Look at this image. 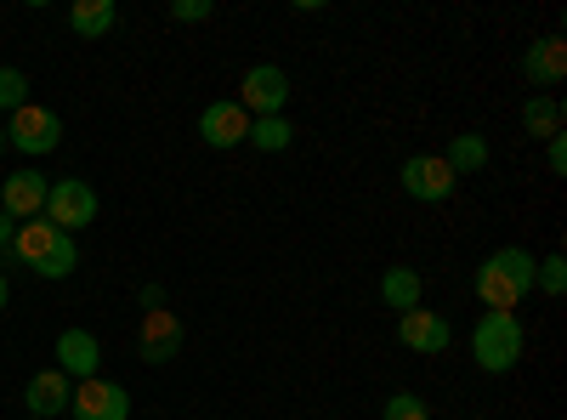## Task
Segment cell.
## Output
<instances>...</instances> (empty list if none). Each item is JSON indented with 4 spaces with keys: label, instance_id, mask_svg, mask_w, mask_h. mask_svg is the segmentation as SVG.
<instances>
[{
    "label": "cell",
    "instance_id": "cell-8",
    "mask_svg": "<svg viewBox=\"0 0 567 420\" xmlns=\"http://www.w3.org/2000/svg\"><path fill=\"white\" fill-rule=\"evenodd\" d=\"M125 414H131V392L120 381L91 376L69 392V420H125Z\"/></svg>",
    "mask_w": 567,
    "mask_h": 420
},
{
    "label": "cell",
    "instance_id": "cell-27",
    "mask_svg": "<svg viewBox=\"0 0 567 420\" xmlns=\"http://www.w3.org/2000/svg\"><path fill=\"white\" fill-rule=\"evenodd\" d=\"M12 239H18V222H12L7 211H0V256H7V250H12Z\"/></svg>",
    "mask_w": 567,
    "mask_h": 420
},
{
    "label": "cell",
    "instance_id": "cell-22",
    "mask_svg": "<svg viewBox=\"0 0 567 420\" xmlns=\"http://www.w3.org/2000/svg\"><path fill=\"white\" fill-rule=\"evenodd\" d=\"M23 103H29V74L23 69H0V109L18 114Z\"/></svg>",
    "mask_w": 567,
    "mask_h": 420
},
{
    "label": "cell",
    "instance_id": "cell-13",
    "mask_svg": "<svg viewBox=\"0 0 567 420\" xmlns=\"http://www.w3.org/2000/svg\"><path fill=\"white\" fill-rule=\"evenodd\" d=\"M97 363H103V341L91 336V330H80V324H74V330L58 336V369H63L69 381H91V376H97Z\"/></svg>",
    "mask_w": 567,
    "mask_h": 420
},
{
    "label": "cell",
    "instance_id": "cell-5",
    "mask_svg": "<svg viewBox=\"0 0 567 420\" xmlns=\"http://www.w3.org/2000/svg\"><path fill=\"white\" fill-rule=\"evenodd\" d=\"M239 103L250 120H267V114H284L290 109V74H284L278 63H256V69H245V80H239Z\"/></svg>",
    "mask_w": 567,
    "mask_h": 420
},
{
    "label": "cell",
    "instance_id": "cell-12",
    "mask_svg": "<svg viewBox=\"0 0 567 420\" xmlns=\"http://www.w3.org/2000/svg\"><path fill=\"white\" fill-rule=\"evenodd\" d=\"M199 136H205L210 148H239L245 136H250V114L233 103V98H221V103H210L199 114Z\"/></svg>",
    "mask_w": 567,
    "mask_h": 420
},
{
    "label": "cell",
    "instance_id": "cell-6",
    "mask_svg": "<svg viewBox=\"0 0 567 420\" xmlns=\"http://www.w3.org/2000/svg\"><path fill=\"white\" fill-rule=\"evenodd\" d=\"M398 182H403V194L420 199V205H443V199H454V188H460V176L443 165V154H414V160H403Z\"/></svg>",
    "mask_w": 567,
    "mask_h": 420
},
{
    "label": "cell",
    "instance_id": "cell-3",
    "mask_svg": "<svg viewBox=\"0 0 567 420\" xmlns=\"http://www.w3.org/2000/svg\"><path fill=\"white\" fill-rule=\"evenodd\" d=\"M528 352V330L516 313H483L477 330H471V358H477V369H488V376H511L516 363H523Z\"/></svg>",
    "mask_w": 567,
    "mask_h": 420
},
{
    "label": "cell",
    "instance_id": "cell-19",
    "mask_svg": "<svg viewBox=\"0 0 567 420\" xmlns=\"http://www.w3.org/2000/svg\"><path fill=\"white\" fill-rule=\"evenodd\" d=\"M114 23H120L114 0H74V7H69V29H74L80 40H103Z\"/></svg>",
    "mask_w": 567,
    "mask_h": 420
},
{
    "label": "cell",
    "instance_id": "cell-15",
    "mask_svg": "<svg viewBox=\"0 0 567 420\" xmlns=\"http://www.w3.org/2000/svg\"><path fill=\"white\" fill-rule=\"evenodd\" d=\"M69 392H74V381L52 363V369H40V376L23 387V403H29L40 420H63V414H69Z\"/></svg>",
    "mask_w": 567,
    "mask_h": 420
},
{
    "label": "cell",
    "instance_id": "cell-29",
    "mask_svg": "<svg viewBox=\"0 0 567 420\" xmlns=\"http://www.w3.org/2000/svg\"><path fill=\"white\" fill-rule=\"evenodd\" d=\"M0 148H7V131H0Z\"/></svg>",
    "mask_w": 567,
    "mask_h": 420
},
{
    "label": "cell",
    "instance_id": "cell-18",
    "mask_svg": "<svg viewBox=\"0 0 567 420\" xmlns=\"http://www.w3.org/2000/svg\"><path fill=\"white\" fill-rule=\"evenodd\" d=\"M443 165H449L454 176H477V171H488V136H483V131H460V136H449Z\"/></svg>",
    "mask_w": 567,
    "mask_h": 420
},
{
    "label": "cell",
    "instance_id": "cell-14",
    "mask_svg": "<svg viewBox=\"0 0 567 420\" xmlns=\"http://www.w3.org/2000/svg\"><path fill=\"white\" fill-rule=\"evenodd\" d=\"M523 74H528L539 91H556V85L567 80V40H561V34L534 40L528 52H523Z\"/></svg>",
    "mask_w": 567,
    "mask_h": 420
},
{
    "label": "cell",
    "instance_id": "cell-9",
    "mask_svg": "<svg viewBox=\"0 0 567 420\" xmlns=\"http://www.w3.org/2000/svg\"><path fill=\"white\" fill-rule=\"evenodd\" d=\"M45 194H52V182H45L34 165H23V171H12L7 182H0V211H7L12 222H34V216H45Z\"/></svg>",
    "mask_w": 567,
    "mask_h": 420
},
{
    "label": "cell",
    "instance_id": "cell-25",
    "mask_svg": "<svg viewBox=\"0 0 567 420\" xmlns=\"http://www.w3.org/2000/svg\"><path fill=\"white\" fill-rule=\"evenodd\" d=\"M545 165H550V176H567V131L545 143Z\"/></svg>",
    "mask_w": 567,
    "mask_h": 420
},
{
    "label": "cell",
    "instance_id": "cell-23",
    "mask_svg": "<svg viewBox=\"0 0 567 420\" xmlns=\"http://www.w3.org/2000/svg\"><path fill=\"white\" fill-rule=\"evenodd\" d=\"M534 285H539L545 296H561V290H567V262H561V256H545V262L534 267Z\"/></svg>",
    "mask_w": 567,
    "mask_h": 420
},
{
    "label": "cell",
    "instance_id": "cell-17",
    "mask_svg": "<svg viewBox=\"0 0 567 420\" xmlns=\"http://www.w3.org/2000/svg\"><path fill=\"white\" fill-rule=\"evenodd\" d=\"M420 296H425V278H420L414 267H403V262H398V267H386V273H381V301H386L398 318H403V313H414V307H420Z\"/></svg>",
    "mask_w": 567,
    "mask_h": 420
},
{
    "label": "cell",
    "instance_id": "cell-10",
    "mask_svg": "<svg viewBox=\"0 0 567 420\" xmlns=\"http://www.w3.org/2000/svg\"><path fill=\"white\" fill-rule=\"evenodd\" d=\"M182 341H187V330H182V318H176L171 307L142 313V330H136V352H142V363H171V358L182 352Z\"/></svg>",
    "mask_w": 567,
    "mask_h": 420
},
{
    "label": "cell",
    "instance_id": "cell-11",
    "mask_svg": "<svg viewBox=\"0 0 567 420\" xmlns=\"http://www.w3.org/2000/svg\"><path fill=\"white\" fill-rule=\"evenodd\" d=\"M398 341H403L409 352H420V358H437V352H449L454 330H449V318H443V313L414 307V313H403V318H398Z\"/></svg>",
    "mask_w": 567,
    "mask_h": 420
},
{
    "label": "cell",
    "instance_id": "cell-16",
    "mask_svg": "<svg viewBox=\"0 0 567 420\" xmlns=\"http://www.w3.org/2000/svg\"><path fill=\"white\" fill-rule=\"evenodd\" d=\"M523 131L539 136V143L561 136V131H567V103L556 98V91H534V98L523 103Z\"/></svg>",
    "mask_w": 567,
    "mask_h": 420
},
{
    "label": "cell",
    "instance_id": "cell-26",
    "mask_svg": "<svg viewBox=\"0 0 567 420\" xmlns=\"http://www.w3.org/2000/svg\"><path fill=\"white\" fill-rule=\"evenodd\" d=\"M136 301H142V313H159V307H165V285H142Z\"/></svg>",
    "mask_w": 567,
    "mask_h": 420
},
{
    "label": "cell",
    "instance_id": "cell-28",
    "mask_svg": "<svg viewBox=\"0 0 567 420\" xmlns=\"http://www.w3.org/2000/svg\"><path fill=\"white\" fill-rule=\"evenodd\" d=\"M7 301H12V285H7V267H0V313H7Z\"/></svg>",
    "mask_w": 567,
    "mask_h": 420
},
{
    "label": "cell",
    "instance_id": "cell-24",
    "mask_svg": "<svg viewBox=\"0 0 567 420\" xmlns=\"http://www.w3.org/2000/svg\"><path fill=\"white\" fill-rule=\"evenodd\" d=\"M171 18L176 23H205V18H216V7L210 0H171Z\"/></svg>",
    "mask_w": 567,
    "mask_h": 420
},
{
    "label": "cell",
    "instance_id": "cell-30",
    "mask_svg": "<svg viewBox=\"0 0 567 420\" xmlns=\"http://www.w3.org/2000/svg\"><path fill=\"white\" fill-rule=\"evenodd\" d=\"M29 420H40V414H29Z\"/></svg>",
    "mask_w": 567,
    "mask_h": 420
},
{
    "label": "cell",
    "instance_id": "cell-1",
    "mask_svg": "<svg viewBox=\"0 0 567 420\" xmlns=\"http://www.w3.org/2000/svg\"><path fill=\"white\" fill-rule=\"evenodd\" d=\"M534 256L523 250V245H505V250H494L483 267H477V301L488 307V313H516L523 307V296H534Z\"/></svg>",
    "mask_w": 567,
    "mask_h": 420
},
{
    "label": "cell",
    "instance_id": "cell-20",
    "mask_svg": "<svg viewBox=\"0 0 567 420\" xmlns=\"http://www.w3.org/2000/svg\"><path fill=\"white\" fill-rule=\"evenodd\" d=\"M245 143L256 148V154H284L296 143V125H290V114H267V120H250V136Z\"/></svg>",
    "mask_w": 567,
    "mask_h": 420
},
{
    "label": "cell",
    "instance_id": "cell-7",
    "mask_svg": "<svg viewBox=\"0 0 567 420\" xmlns=\"http://www.w3.org/2000/svg\"><path fill=\"white\" fill-rule=\"evenodd\" d=\"M7 143H12L18 154L40 160V154H52V148L63 143V120H58L52 109H40V103H23V109L12 114V125H7Z\"/></svg>",
    "mask_w": 567,
    "mask_h": 420
},
{
    "label": "cell",
    "instance_id": "cell-2",
    "mask_svg": "<svg viewBox=\"0 0 567 420\" xmlns=\"http://www.w3.org/2000/svg\"><path fill=\"white\" fill-rule=\"evenodd\" d=\"M7 262L34 267L40 278H69L80 267V245H74V233H58L45 216H34V222H18V239H12Z\"/></svg>",
    "mask_w": 567,
    "mask_h": 420
},
{
    "label": "cell",
    "instance_id": "cell-21",
    "mask_svg": "<svg viewBox=\"0 0 567 420\" xmlns=\"http://www.w3.org/2000/svg\"><path fill=\"white\" fill-rule=\"evenodd\" d=\"M381 420H432V403H425L420 392H392L386 409H381Z\"/></svg>",
    "mask_w": 567,
    "mask_h": 420
},
{
    "label": "cell",
    "instance_id": "cell-4",
    "mask_svg": "<svg viewBox=\"0 0 567 420\" xmlns=\"http://www.w3.org/2000/svg\"><path fill=\"white\" fill-rule=\"evenodd\" d=\"M97 211H103L97 188H91V182H80V176H58L52 194H45V222H52L58 233L91 227V222H97Z\"/></svg>",
    "mask_w": 567,
    "mask_h": 420
}]
</instances>
